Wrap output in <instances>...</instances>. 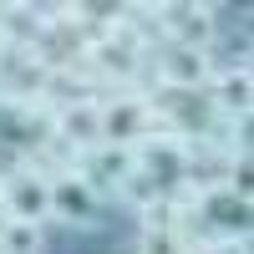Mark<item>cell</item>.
<instances>
[{
    "label": "cell",
    "instance_id": "8992f818",
    "mask_svg": "<svg viewBox=\"0 0 254 254\" xmlns=\"http://www.w3.org/2000/svg\"><path fill=\"white\" fill-rule=\"evenodd\" d=\"M208 107H214L219 117H229V122H244L249 107H254V76H249V66L214 71V81H208Z\"/></svg>",
    "mask_w": 254,
    "mask_h": 254
},
{
    "label": "cell",
    "instance_id": "6da1fadb",
    "mask_svg": "<svg viewBox=\"0 0 254 254\" xmlns=\"http://www.w3.org/2000/svg\"><path fill=\"white\" fill-rule=\"evenodd\" d=\"M214 5H198V0H183V5H153V36H163L168 46L178 51H208L214 46Z\"/></svg>",
    "mask_w": 254,
    "mask_h": 254
},
{
    "label": "cell",
    "instance_id": "5b68a950",
    "mask_svg": "<svg viewBox=\"0 0 254 254\" xmlns=\"http://www.w3.org/2000/svg\"><path fill=\"white\" fill-rule=\"evenodd\" d=\"M214 51H178L168 46L158 56V87L163 92H183V97H198L208 92V81H214Z\"/></svg>",
    "mask_w": 254,
    "mask_h": 254
},
{
    "label": "cell",
    "instance_id": "7a4b0ae2",
    "mask_svg": "<svg viewBox=\"0 0 254 254\" xmlns=\"http://www.w3.org/2000/svg\"><path fill=\"white\" fill-rule=\"evenodd\" d=\"M46 132H51L61 147H71V153H92V147H102V107H97V97L51 102Z\"/></svg>",
    "mask_w": 254,
    "mask_h": 254
},
{
    "label": "cell",
    "instance_id": "ba28073f",
    "mask_svg": "<svg viewBox=\"0 0 254 254\" xmlns=\"http://www.w3.org/2000/svg\"><path fill=\"white\" fill-rule=\"evenodd\" d=\"M198 254H249V239L244 234H219V239H203Z\"/></svg>",
    "mask_w": 254,
    "mask_h": 254
},
{
    "label": "cell",
    "instance_id": "277c9868",
    "mask_svg": "<svg viewBox=\"0 0 254 254\" xmlns=\"http://www.w3.org/2000/svg\"><path fill=\"white\" fill-rule=\"evenodd\" d=\"M51 219L71 224V229H97V219H102V193H97L81 173H56V178H51Z\"/></svg>",
    "mask_w": 254,
    "mask_h": 254
},
{
    "label": "cell",
    "instance_id": "3957f363",
    "mask_svg": "<svg viewBox=\"0 0 254 254\" xmlns=\"http://www.w3.org/2000/svg\"><path fill=\"white\" fill-rule=\"evenodd\" d=\"M0 219H15V224L51 219V183L41 173H31V168L5 173V178H0Z\"/></svg>",
    "mask_w": 254,
    "mask_h": 254
},
{
    "label": "cell",
    "instance_id": "52a82bcc",
    "mask_svg": "<svg viewBox=\"0 0 254 254\" xmlns=\"http://www.w3.org/2000/svg\"><path fill=\"white\" fill-rule=\"evenodd\" d=\"M0 254H41V224L0 219Z\"/></svg>",
    "mask_w": 254,
    "mask_h": 254
}]
</instances>
